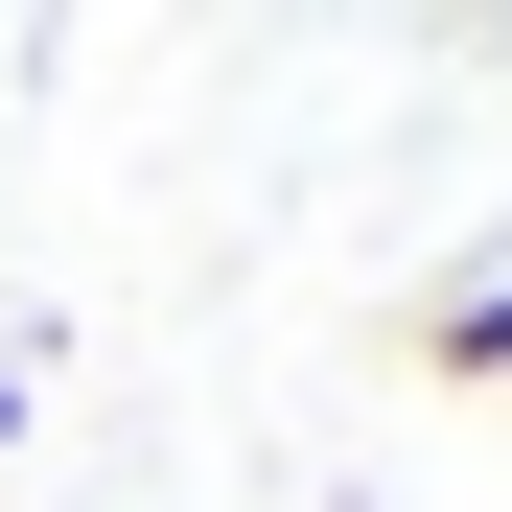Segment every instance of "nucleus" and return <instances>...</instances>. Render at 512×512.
Returning a JSON list of instances; mask_svg holds the SVG:
<instances>
[{
	"label": "nucleus",
	"mask_w": 512,
	"mask_h": 512,
	"mask_svg": "<svg viewBox=\"0 0 512 512\" xmlns=\"http://www.w3.org/2000/svg\"><path fill=\"white\" fill-rule=\"evenodd\" d=\"M419 373H512V280H466V303H419Z\"/></svg>",
	"instance_id": "nucleus-1"
}]
</instances>
